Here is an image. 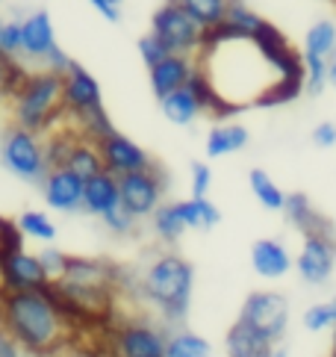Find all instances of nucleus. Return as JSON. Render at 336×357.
Returning <instances> with one entry per match:
<instances>
[{
  "label": "nucleus",
  "instance_id": "obj_36",
  "mask_svg": "<svg viewBox=\"0 0 336 357\" xmlns=\"http://www.w3.org/2000/svg\"><path fill=\"white\" fill-rule=\"evenodd\" d=\"M27 77H30V71L24 68V66H18L15 59H12V66H9V71H6V77H3V83H0V95H3V98H15V95L21 92V86L27 83Z\"/></svg>",
  "mask_w": 336,
  "mask_h": 357
},
{
  "label": "nucleus",
  "instance_id": "obj_26",
  "mask_svg": "<svg viewBox=\"0 0 336 357\" xmlns=\"http://www.w3.org/2000/svg\"><path fill=\"white\" fill-rule=\"evenodd\" d=\"M165 357H213V349L204 337L192 334L186 328H177L165 340Z\"/></svg>",
  "mask_w": 336,
  "mask_h": 357
},
{
  "label": "nucleus",
  "instance_id": "obj_9",
  "mask_svg": "<svg viewBox=\"0 0 336 357\" xmlns=\"http://www.w3.org/2000/svg\"><path fill=\"white\" fill-rule=\"evenodd\" d=\"M165 340L168 334L157 325L130 319V322H121L112 328L109 349H112V357H165Z\"/></svg>",
  "mask_w": 336,
  "mask_h": 357
},
{
  "label": "nucleus",
  "instance_id": "obj_24",
  "mask_svg": "<svg viewBox=\"0 0 336 357\" xmlns=\"http://www.w3.org/2000/svg\"><path fill=\"white\" fill-rule=\"evenodd\" d=\"M180 210V219L186 222V227H198V231H210V227L218 225L222 213L210 198H189V201H180L177 204Z\"/></svg>",
  "mask_w": 336,
  "mask_h": 357
},
{
  "label": "nucleus",
  "instance_id": "obj_34",
  "mask_svg": "<svg viewBox=\"0 0 336 357\" xmlns=\"http://www.w3.org/2000/svg\"><path fill=\"white\" fill-rule=\"evenodd\" d=\"M139 56H142V62H145L148 68H153L157 62H162L168 56V47L153 33H148V36H142L139 39Z\"/></svg>",
  "mask_w": 336,
  "mask_h": 357
},
{
  "label": "nucleus",
  "instance_id": "obj_28",
  "mask_svg": "<svg viewBox=\"0 0 336 357\" xmlns=\"http://www.w3.org/2000/svg\"><path fill=\"white\" fill-rule=\"evenodd\" d=\"M151 219H153V234H157L162 242H168V245L177 242L186 231V222L180 219L177 204H160L157 213H153Z\"/></svg>",
  "mask_w": 336,
  "mask_h": 357
},
{
  "label": "nucleus",
  "instance_id": "obj_30",
  "mask_svg": "<svg viewBox=\"0 0 336 357\" xmlns=\"http://www.w3.org/2000/svg\"><path fill=\"white\" fill-rule=\"evenodd\" d=\"M304 54H313V56H321V59L336 54V27L330 21H319L307 30Z\"/></svg>",
  "mask_w": 336,
  "mask_h": 357
},
{
  "label": "nucleus",
  "instance_id": "obj_21",
  "mask_svg": "<svg viewBox=\"0 0 336 357\" xmlns=\"http://www.w3.org/2000/svg\"><path fill=\"white\" fill-rule=\"evenodd\" d=\"M248 145V130L242 124H218L206 136V157H227V154H236Z\"/></svg>",
  "mask_w": 336,
  "mask_h": 357
},
{
  "label": "nucleus",
  "instance_id": "obj_31",
  "mask_svg": "<svg viewBox=\"0 0 336 357\" xmlns=\"http://www.w3.org/2000/svg\"><path fill=\"white\" fill-rule=\"evenodd\" d=\"M18 227L24 231V236L38 239V242H54L56 239V225L50 222V215H45L42 210H27L18 219Z\"/></svg>",
  "mask_w": 336,
  "mask_h": 357
},
{
  "label": "nucleus",
  "instance_id": "obj_25",
  "mask_svg": "<svg viewBox=\"0 0 336 357\" xmlns=\"http://www.w3.org/2000/svg\"><path fill=\"white\" fill-rule=\"evenodd\" d=\"M160 104H162V116L171 124H192L201 116L198 100H195V95H192L186 86L177 89V92H171L168 98H162Z\"/></svg>",
  "mask_w": 336,
  "mask_h": 357
},
{
  "label": "nucleus",
  "instance_id": "obj_48",
  "mask_svg": "<svg viewBox=\"0 0 336 357\" xmlns=\"http://www.w3.org/2000/svg\"><path fill=\"white\" fill-rule=\"evenodd\" d=\"M0 296H3V292H0Z\"/></svg>",
  "mask_w": 336,
  "mask_h": 357
},
{
  "label": "nucleus",
  "instance_id": "obj_37",
  "mask_svg": "<svg viewBox=\"0 0 336 357\" xmlns=\"http://www.w3.org/2000/svg\"><path fill=\"white\" fill-rule=\"evenodd\" d=\"M38 260H42L45 272H47L50 278L59 280L62 272H66V266H68V254H66V251H59V248H45L42 254H38Z\"/></svg>",
  "mask_w": 336,
  "mask_h": 357
},
{
  "label": "nucleus",
  "instance_id": "obj_4",
  "mask_svg": "<svg viewBox=\"0 0 336 357\" xmlns=\"http://www.w3.org/2000/svg\"><path fill=\"white\" fill-rule=\"evenodd\" d=\"M0 162L6 169L21 177V181H30V183H42L47 169V160H45V145L38 133H30L24 127H12V130L3 136L0 142Z\"/></svg>",
  "mask_w": 336,
  "mask_h": 357
},
{
  "label": "nucleus",
  "instance_id": "obj_47",
  "mask_svg": "<svg viewBox=\"0 0 336 357\" xmlns=\"http://www.w3.org/2000/svg\"><path fill=\"white\" fill-rule=\"evenodd\" d=\"M3 27H6V21H3V18H0V39H3Z\"/></svg>",
  "mask_w": 336,
  "mask_h": 357
},
{
  "label": "nucleus",
  "instance_id": "obj_39",
  "mask_svg": "<svg viewBox=\"0 0 336 357\" xmlns=\"http://www.w3.org/2000/svg\"><path fill=\"white\" fill-rule=\"evenodd\" d=\"M0 54L6 56L21 54V21H6L3 39H0Z\"/></svg>",
  "mask_w": 336,
  "mask_h": 357
},
{
  "label": "nucleus",
  "instance_id": "obj_38",
  "mask_svg": "<svg viewBox=\"0 0 336 357\" xmlns=\"http://www.w3.org/2000/svg\"><path fill=\"white\" fill-rule=\"evenodd\" d=\"M213 183V172L206 162H195L192 165V198H206Z\"/></svg>",
  "mask_w": 336,
  "mask_h": 357
},
{
  "label": "nucleus",
  "instance_id": "obj_43",
  "mask_svg": "<svg viewBox=\"0 0 336 357\" xmlns=\"http://www.w3.org/2000/svg\"><path fill=\"white\" fill-rule=\"evenodd\" d=\"M9 66H12V56H6V54H0V83H3V77H6V71H9Z\"/></svg>",
  "mask_w": 336,
  "mask_h": 357
},
{
  "label": "nucleus",
  "instance_id": "obj_2",
  "mask_svg": "<svg viewBox=\"0 0 336 357\" xmlns=\"http://www.w3.org/2000/svg\"><path fill=\"white\" fill-rule=\"evenodd\" d=\"M192 284H195V269L189 260L180 254H160L142 275L139 289L162 313L168 325H180L189 313Z\"/></svg>",
  "mask_w": 336,
  "mask_h": 357
},
{
  "label": "nucleus",
  "instance_id": "obj_1",
  "mask_svg": "<svg viewBox=\"0 0 336 357\" xmlns=\"http://www.w3.org/2000/svg\"><path fill=\"white\" fill-rule=\"evenodd\" d=\"M0 328L9 331L36 357H50L66 349L71 328L47 292H3Z\"/></svg>",
  "mask_w": 336,
  "mask_h": 357
},
{
  "label": "nucleus",
  "instance_id": "obj_45",
  "mask_svg": "<svg viewBox=\"0 0 336 357\" xmlns=\"http://www.w3.org/2000/svg\"><path fill=\"white\" fill-rule=\"evenodd\" d=\"M6 222H9L6 215H0V236H3V227H6Z\"/></svg>",
  "mask_w": 336,
  "mask_h": 357
},
{
  "label": "nucleus",
  "instance_id": "obj_22",
  "mask_svg": "<svg viewBox=\"0 0 336 357\" xmlns=\"http://www.w3.org/2000/svg\"><path fill=\"white\" fill-rule=\"evenodd\" d=\"M171 3L177 6H183L192 18H195V24L201 30H213L218 27V24L224 21L227 15V9L234 0H171Z\"/></svg>",
  "mask_w": 336,
  "mask_h": 357
},
{
  "label": "nucleus",
  "instance_id": "obj_8",
  "mask_svg": "<svg viewBox=\"0 0 336 357\" xmlns=\"http://www.w3.org/2000/svg\"><path fill=\"white\" fill-rule=\"evenodd\" d=\"M239 319L257 328L271 342H277L287 334V325H289V301L280 292H251L242 304Z\"/></svg>",
  "mask_w": 336,
  "mask_h": 357
},
{
  "label": "nucleus",
  "instance_id": "obj_12",
  "mask_svg": "<svg viewBox=\"0 0 336 357\" xmlns=\"http://www.w3.org/2000/svg\"><path fill=\"white\" fill-rule=\"evenodd\" d=\"M100 160H103V172H109L115 177L133 174V172H145L153 165V160L148 157L145 148H139L133 139H127L124 133L112 130L109 136H103L98 142Z\"/></svg>",
  "mask_w": 336,
  "mask_h": 357
},
{
  "label": "nucleus",
  "instance_id": "obj_35",
  "mask_svg": "<svg viewBox=\"0 0 336 357\" xmlns=\"http://www.w3.org/2000/svg\"><path fill=\"white\" fill-rule=\"evenodd\" d=\"M100 219H103V225H107L115 236H127V234H133V227H136V219L121 207V204L115 210H109L107 215H100Z\"/></svg>",
  "mask_w": 336,
  "mask_h": 357
},
{
  "label": "nucleus",
  "instance_id": "obj_10",
  "mask_svg": "<svg viewBox=\"0 0 336 357\" xmlns=\"http://www.w3.org/2000/svg\"><path fill=\"white\" fill-rule=\"evenodd\" d=\"M62 109L71 121H80L92 112L103 109L100 98V83L89 74L80 62H68L66 74H62Z\"/></svg>",
  "mask_w": 336,
  "mask_h": 357
},
{
  "label": "nucleus",
  "instance_id": "obj_41",
  "mask_svg": "<svg viewBox=\"0 0 336 357\" xmlns=\"http://www.w3.org/2000/svg\"><path fill=\"white\" fill-rule=\"evenodd\" d=\"M313 142H316L319 148H333V145H336V124H333V121H321V124H316Z\"/></svg>",
  "mask_w": 336,
  "mask_h": 357
},
{
  "label": "nucleus",
  "instance_id": "obj_17",
  "mask_svg": "<svg viewBox=\"0 0 336 357\" xmlns=\"http://www.w3.org/2000/svg\"><path fill=\"white\" fill-rule=\"evenodd\" d=\"M121 204V192H119V177L109 172H100L95 177L86 181L83 189V210L92 215H107L109 210H115Z\"/></svg>",
  "mask_w": 336,
  "mask_h": 357
},
{
  "label": "nucleus",
  "instance_id": "obj_32",
  "mask_svg": "<svg viewBox=\"0 0 336 357\" xmlns=\"http://www.w3.org/2000/svg\"><path fill=\"white\" fill-rule=\"evenodd\" d=\"M304 328H307V331H328V328H336V298L307 307V313H304Z\"/></svg>",
  "mask_w": 336,
  "mask_h": 357
},
{
  "label": "nucleus",
  "instance_id": "obj_23",
  "mask_svg": "<svg viewBox=\"0 0 336 357\" xmlns=\"http://www.w3.org/2000/svg\"><path fill=\"white\" fill-rule=\"evenodd\" d=\"M80 133L77 127H66V130H50L47 139H45V160H47V169H66L68 165V157L74 145L80 142Z\"/></svg>",
  "mask_w": 336,
  "mask_h": 357
},
{
  "label": "nucleus",
  "instance_id": "obj_5",
  "mask_svg": "<svg viewBox=\"0 0 336 357\" xmlns=\"http://www.w3.org/2000/svg\"><path fill=\"white\" fill-rule=\"evenodd\" d=\"M151 33L168 47V54H183V56L198 54L201 39H204V30L195 24V18H192L183 6L171 3V0H165V3L153 12Z\"/></svg>",
  "mask_w": 336,
  "mask_h": 357
},
{
  "label": "nucleus",
  "instance_id": "obj_20",
  "mask_svg": "<svg viewBox=\"0 0 336 357\" xmlns=\"http://www.w3.org/2000/svg\"><path fill=\"white\" fill-rule=\"evenodd\" d=\"M283 215H287V222L292 227H298L304 236H310V234H330L333 231L330 222L313 207V204H310V198L304 192L287 195V204H283Z\"/></svg>",
  "mask_w": 336,
  "mask_h": 357
},
{
  "label": "nucleus",
  "instance_id": "obj_18",
  "mask_svg": "<svg viewBox=\"0 0 336 357\" xmlns=\"http://www.w3.org/2000/svg\"><path fill=\"white\" fill-rule=\"evenodd\" d=\"M224 349H227V357H271L275 342L268 337H263L260 331L251 328L248 322L236 319V325L227 331Z\"/></svg>",
  "mask_w": 336,
  "mask_h": 357
},
{
  "label": "nucleus",
  "instance_id": "obj_46",
  "mask_svg": "<svg viewBox=\"0 0 336 357\" xmlns=\"http://www.w3.org/2000/svg\"><path fill=\"white\" fill-rule=\"evenodd\" d=\"M271 357H287V351H283V349H275V351H271Z\"/></svg>",
  "mask_w": 336,
  "mask_h": 357
},
{
  "label": "nucleus",
  "instance_id": "obj_3",
  "mask_svg": "<svg viewBox=\"0 0 336 357\" xmlns=\"http://www.w3.org/2000/svg\"><path fill=\"white\" fill-rule=\"evenodd\" d=\"M12 116L15 124L30 133H50L66 119L62 109V74L56 71H30L27 83L12 98Z\"/></svg>",
  "mask_w": 336,
  "mask_h": 357
},
{
  "label": "nucleus",
  "instance_id": "obj_15",
  "mask_svg": "<svg viewBox=\"0 0 336 357\" xmlns=\"http://www.w3.org/2000/svg\"><path fill=\"white\" fill-rule=\"evenodd\" d=\"M83 189L86 181L77 177L71 169H50L42 181V192L50 210H59V213H74V210H83Z\"/></svg>",
  "mask_w": 336,
  "mask_h": 357
},
{
  "label": "nucleus",
  "instance_id": "obj_49",
  "mask_svg": "<svg viewBox=\"0 0 336 357\" xmlns=\"http://www.w3.org/2000/svg\"><path fill=\"white\" fill-rule=\"evenodd\" d=\"M0 98H3V95H0Z\"/></svg>",
  "mask_w": 336,
  "mask_h": 357
},
{
  "label": "nucleus",
  "instance_id": "obj_11",
  "mask_svg": "<svg viewBox=\"0 0 336 357\" xmlns=\"http://www.w3.org/2000/svg\"><path fill=\"white\" fill-rule=\"evenodd\" d=\"M54 278L45 272L38 254L21 251L0 263V292H45Z\"/></svg>",
  "mask_w": 336,
  "mask_h": 357
},
{
  "label": "nucleus",
  "instance_id": "obj_16",
  "mask_svg": "<svg viewBox=\"0 0 336 357\" xmlns=\"http://www.w3.org/2000/svg\"><path fill=\"white\" fill-rule=\"evenodd\" d=\"M198 62L192 56H183V54H168L162 62H157L153 68H148L151 74V89L153 95H157L160 100L168 98L171 92H177V89H183L189 83V77L195 74Z\"/></svg>",
  "mask_w": 336,
  "mask_h": 357
},
{
  "label": "nucleus",
  "instance_id": "obj_33",
  "mask_svg": "<svg viewBox=\"0 0 336 357\" xmlns=\"http://www.w3.org/2000/svg\"><path fill=\"white\" fill-rule=\"evenodd\" d=\"M328 66H330L328 59L313 56V54H304V74H307L304 89H307V92L319 95L321 89H325V83H328Z\"/></svg>",
  "mask_w": 336,
  "mask_h": 357
},
{
  "label": "nucleus",
  "instance_id": "obj_40",
  "mask_svg": "<svg viewBox=\"0 0 336 357\" xmlns=\"http://www.w3.org/2000/svg\"><path fill=\"white\" fill-rule=\"evenodd\" d=\"M0 357H36V354H30L9 331L0 328Z\"/></svg>",
  "mask_w": 336,
  "mask_h": 357
},
{
  "label": "nucleus",
  "instance_id": "obj_19",
  "mask_svg": "<svg viewBox=\"0 0 336 357\" xmlns=\"http://www.w3.org/2000/svg\"><path fill=\"white\" fill-rule=\"evenodd\" d=\"M251 266L260 278H283L292 269V257L280 239H257L251 248Z\"/></svg>",
  "mask_w": 336,
  "mask_h": 357
},
{
  "label": "nucleus",
  "instance_id": "obj_14",
  "mask_svg": "<svg viewBox=\"0 0 336 357\" xmlns=\"http://www.w3.org/2000/svg\"><path fill=\"white\" fill-rule=\"evenodd\" d=\"M336 266V239L330 234H310L304 236V248L298 254V275L307 284H325Z\"/></svg>",
  "mask_w": 336,
  "mask_h": 357
},
{
  "label": "nucleus",
  "instance_id": "obj_13",
  "mask_svg": "<svg viewBox=\"0 0 336 357\" xmlns=\"http://www.w3.org/2000/svg\"><path fill=\"white\" fill-rule=\"evenodd\" d=\"M59 284L74 289H89V292H112L115 284H119V269L107 260L68 257V266L62 272Z\"/></svg>",
  "mask_w": 336,
  "mask_h": 357
},
{
  "label": "nucleus",
  "instance_id": "obj_6",
  "mask_svg": "<svg viewBox=\"0 0 336 357\" xmlns=\"http://www.w3.org/2000/svg\"><path fill=\"white\" fill-rule=\"evenodd\" d=\"M21 56H27L33 62H45L47 71L66 74L71 59L59 50L54 24H50V15L45 9H38L30 18L21 21Z\"/></svg>",
  "mask_w": 336,
  "mask_h": 357
},
{
  "label": "nucleus",
  "instance_id": "obj_44",
  "mask_svg": "<svg viewBox=\"0 0 336 357\" xmlns=\"http://www.w3.org/2000/svg\"><path fill=\"white\" fill-rule=\"evenodd\" d=\"M328 80H330V83L336 86V59H333L330 66H328Z\"/></svg>",
  "mask_w": 336,
  "mask_h": 357
},
{
  "label": "nucleus",
  "instance_id": "obj_7",
  "mask_svg": "<svg viewBox=\"0 0 336 357\" xmlns=\"http://www.w3.org/2000/svg\"><path fill=\"white\" fill-rule=\"evenodd\" d=\"M119 192H121V207L133 215V219H145L153 215L165 192V177L157 165L145 172H133L119 177Z\"/></svg>",
  "mask_w": 336,
  "mask_h": 357
},
{
  "label": "nucleus",
  "instance_id": "obj_27",
  "mask_svg": "<svg viewBox=\"0 0 336 357\" xmlns=\"http://www.w3.org/2000/svg\"><path fill=\"white\" fill-rule=\"evenodd\" d=\"M66 169H71L77 177H83V181H89V177H95L103 172V160H100V151L95 142H89V139H80V142L74 145L71 157H68V165Z\"/></svg>",
  "mask_w": 336,
  "mask_h": 357
},
{
  "label": "nucleus",
  "instance_id": "obj_29",
  "mask_svg": "<svg viewBox=\"0 0 336 357\" xmlns=\"http://www.w3.org/2000/svg\"><path fill=\"white\" fill-rule=\"evenodd\" d=\"M248 183H251V192H254V198L260 201L266 210H271V213L283 210V204H287V195L280 192L277 183L271 181V177H268L263 169H254V172L248 174Z\"/></svg>",
  "mask_w": 336,
  "mask_h": 357
},
{
  "label": "nucleus",
  "instance_id": "obj_42",
  "mask_svg": "<svg viewBox=\"0 0 336 357\" xmlns=\"http://www.w3.org/2000/svg\"><path fill=\"white\" fill-rule=\"evenodd\" d=\"M89 3H92L107 21H112V24L121 21V0H89Z\"/></svg>",
  "mask_w": 336,
  "mask_h": 357
}]
</instances>
